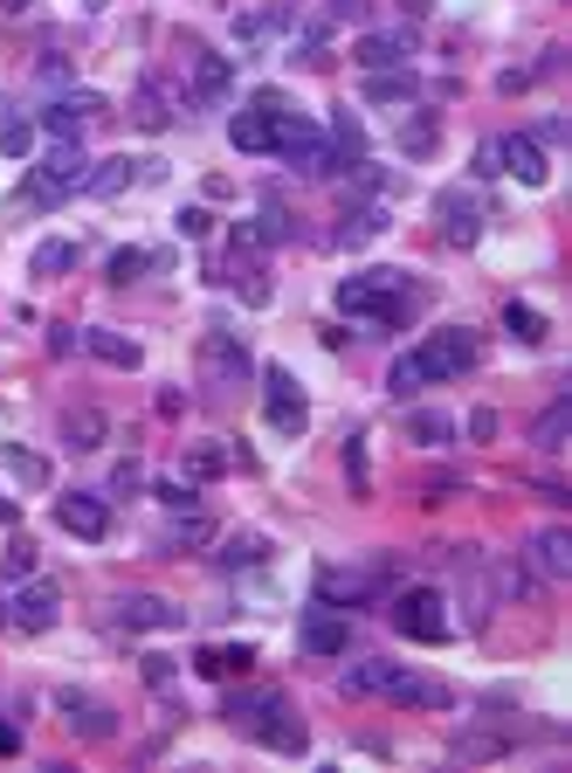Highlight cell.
<instances>
[{
    "label": "cell",
    "mask_w": 572,
    "mask_h": 773,
    "mask_svg": "<svg viewBox=\"0 0 572 773\" xmlns=\"http://www.w3.org/2000/svg\"><path fill=\"white\" fill-rule=\"evenodd\" d=\"M470 367H476V331H462V325L428 331V339L414 346V352L394 359V373H386V394L407 401V394H421L428 380H455V373H470Z\"/></svg>",
    "instance_id": "obj_1"
},
{
    "label": "cell",
    "mask_w": 572,
    "mask_h": 773,
    "mask_svg": "<svg viewBox=\"0 0 572 773\" xmlns=\"http://www.w3.org/2000/svg\"><path fill=\"white\" fill-rule=\"evenodd\" d=\"M338 312L345 318H373V325H407L414 312H428V291L407 283V270H366L338 283Z\"/></svg>",
    "instance_id": "obj_2"
},
{
    "label": "cell",
    "mask_w": 572,
    "mask_h": 773,
    "mask_svg": "<svg viewBox=\"0 0 572 773\" xmlns=\"http://www.w3.org/2000/svg\"><path fill=\"white\" fill-rule=\"evenodd\" d=\"M84 173H90V160H84V145L76 139H56L48 145V160L21 179V194H14V215H35V208H56L63 194H76L84 187Z\"/></svg>",
    "instance_id": "obj_3"
},
{
    "label": "cell",
    "mask_w": 572,
    "mask_h": 773,
    "mask_svg": "<svg viewBox=\"0 0 572 773\" xmlns=\"http://www.w3.org/2000/svg\"><path fill=\"white\" fill-rule=\"evenodd\" d=\"M386 580H394V566H324V574H318V601L324 608H366V601H380Z\"/></svg>",
    "instance_id": "obj_4"
},
{
    "label": "cell",
    "mask_w": 572,
    "mask_h": 773,
    "mask_svg": "<svg viewBox=\"0 0 572 773\" xmlns=\"http://www.w3.org/2000/svg\"><path fill=\"white\" fill-rule=\"evenodd\" d=\"M386 614H394V629L407 642H449V608H441L435 587H407V595H394Z\"/></svg>",
    "instance_id": "obj_5"
},
{
    "label": "cell",
    "mask_w": 572,
    "mask_h": 773,
    "mask_svg": "<svg viewBox=\"0 0 572 773\" xmlns=\"http://www.w3.org/2000/svg\"><path fill=\"white\" fill-rule=\"evenodd\" d=\"M476 173H517L525 187H544V152H538V139L510 132V139H490L476 152Z\"/></svg>",
    "instance_id": "obj_6"
},
{
    "label": "cell",
    "mask_w": 572,
    "mask_h": 773,
    "mask_svg": "<svg viewBox=\"0 0 572 773\" xmlns=\"http://www.w3.org/2000/svg\"><path fill=\"white\" fill-rule=\"evenodd\" d=\"M263 415H270V428H276V435H304L310 407H304V386H297V373L263 367Z\"/></svg>",
    "instance_id": "obj_7"
},
{
    "label": "cell",
    "mask_w": 572,
    "mask_h": 773,
    "mask_svg": "<svg viewBox=\"0 0 572 773\" xmlns=\"http://www.w3.org/2000/svg\"><path fill=\"white\" fill-rule=\"evenodd\" d=\"M290 111L276 90H263L249 111H235V124H228V139H235V152H276V118Z\"/></svg>",
    "instance_id": "obj_8"
},
{
    "label": "cell",
    "mask_w": 572,
    "mask_h": 773,
    "mask_svg": "<svg viewBox=\"0 0 572 773\" xmlns=\"http://www.w3.org/2000/svg\"><path fill=\"white\" fill-rule=\"evenodd\" d=\"M56 622V587H21V595H0V629H48Z\"/></svg>",
    "instance_id": "obj_9"
},
{
    "label": "cell",
    "mask_w": 572,
    "mask_h": 773,
    "mask_svg": "<svg viewBox=\"0 0 572 773\" xmlns=\"http://www.w3.org/2000/svg\"><path fill=\"white\" fill-rule=\"evenodd\" d=\"M56 525L76 532V538H103L111 532V504L90 498V491H69V498H56Z\"/></svg>",
    "instance_id": "obj_10"
},
{
    "label": "cell",
    "mask_w": 572,
    "mask_h": 773,
    "mask_svg": "<svg viewBox=\"0 0 572 773\" xmlns=\"http://www.w3.org/2000/svg\"><path fill=\"white\" fill-rule=\"evenodd\" d=\"M103 111V97L97 90H76V97H56V105H48L42 111V132L48 139H76V132H84V124Z\"/></svg>",
    "instance_id": "obj_11"
},
{
    "label": "cell",
    "mask_w": 572,
    "mask_h": 773,
    "mask_svg": "<svg viewBox=\"0 0 572 773\" xmlns=\"http://www.w3.org/2000/svg\"><path fill=\"white\" fill-rule=\"evenodd\" d=\"M200 373L207 380H249V352H242V339H228V331H207L200 339Z\"/></svg>",
    "instance_id": "obj_12"
},
{
    "label": "cell",
    "mask_w": 572,
    "mask_h": 773,
    "mask_svg": "<svg viewBox=\"0 0 572 773\" xmlns=\"http://www.w3.org/2000/svg\"><path fill=\"white\" fill-rule=\"evenodd\" d=\"M228 84H235V63H228V56H207V48H200V56H194V84H187V97H194L200 111H215L221 97H228Z\"/></svg>",
    "instance_id": "obj_13"
},
{
    "label": "cell",
    "mask_w": 572,
    "mask_h": 773,
    "mask_svg": "<svg viewBox=\"0 0 572 773\" xmlns=\"http://www.w3.org/2000/svg\"><path fill=\"white\" fill-rule=\"evenodd\" d=\"M249 739H263L270 753H304V745H310V739H304V726H297V711L283 705V698H276L263 718H255V732H249Z\"/></svg>",
    "instance_id": "obj_14"
},
{
    "label": "cell",
    "mask_w": 572,
    "mask_h": 773,
    "mask_svg": "<svg viewBox=\"0 0 572 773\" xmlns=\"http://www.w3.org/2000/svg\"><path fill=\"white\" fill-rule=\"evenodd\" d=\"M187 614H179L173 601H160V595H124L118 601V629H179Z\"/></svg>",
    "instance_id": "obj_15"
},
{
    "label": "cell",
    "mask_w": 572,
    "mask_h": 773,
    "mask_svg": "<svg viewBox=\"0 0 572 773\" xmlns=\"http://www.w3.org/2000/svg\"><path fill=\"white\" fill-rule=\"evenodd\" d=\"M394 684H400V663H352L345 677H338L345 698H394Z\"/></svg>",
    "instance_id": "obj_16"
},
{
    "label": "cell",
    "mask_w": 572,
    "mask_h": 773,
    "mask_svg": "<svg viewBox=\"0 0 572 773\" xmlns=\"http://www.w3.org/2000/svg\"><path fill=\"white\" fill-rule=\"evenodd\" d=\"M441 236H449L455 249H470V242L483 236V215H476L470 194H441Z\"/></svg>",
    "instance_id": "obj_17"
},
{
    "label": "cell",
    "mask_w": 572,
    "mask_h": 773,
    "mask_svg": "<svg viewBox=\"0 0 572 773\" xmlns=\"http://www.w3.org/2000/svg\"><path fill=\"white\" fill-rule=\"evenodd\" d=\"M531 559H538L544 580H572V532H565V525L538 532V538H531Z\"/></svg>",
    "instance_id": "obj_18"
},
{
    "label": "cell",
    "mask_w": 572,
    "mask_h": 773,
    "mask_svg": "<svg viewBox=\"0 0 572 773\" xmlns=\"http://www.w3.org/2000/svg\"><path fill=\"white\" fill-rule=\"evenodd\" d=\"M63 718H69V732H84V739H111L118 732V718L97 698H76V690H63Z\"/></svg>",
    "instance_id": "obj_19"
},
{
    "label": "cell",
    "mask_w": 572,
    "mask_h": 773,
    "mask_svg": "<svg viewBox=\"0 0 572 773\" xmlns=\"http://www.w3.org/2000/svg\"><path fill=\"white\" fill-rule=\"evenodd\" d=\"M249 663H255V650H249V642H207V650L194 656V669H200V677H242Z\"/></svg>",
    "instance_id": "obj_20"
},
{
    "label": "cell",
    "mask_w": 572,
    "mask_h": 773,
    "mask_svg": "<svg viewBox=\"0 0 572 773\" xmlns=\"http://www.w3.org/2000/svg\"><path fill=\"white\" fill-rule=\"evenodd\" d=\"M304 650L310 656H338V650H352V629L318 608V614H304Z\"/></svg>",
    "instance_id": "obj_21"
},
{
    "label": "cell",
    "mask_w": 572,
    "mask_h": 773,
    "mask_svg": "<svg viewBox=\"0 0 572 773\" xmlns=\"http://www.w3.org/2000/svg\"><path fill=\"white\" fill-rule=\"evenodd\" d=\"M394 705H414V711H449V684H435V677H414V669H400V684H394Z\"/></svg>",
    "instance_id": "obj_22"
},
{
    "label": "cell",
    "mask_w": 572,
    "mask_h": 773,
    "mask_svg": "<svg viewBox=\"0 0 572 773\" xmlns=\"http://www.w3.org/2000/svg\"><path fill=\"white\" fill-rule=\"evenodd\" d=\"M352 63H366V69H400L407 63V35H366L352 48Z\"/></svg>",
    "instance_id": "obj_23"
},
{
    "label": "cell",
    "mask_w": 572,
    "mask_h": 773,
    "mask_svg": "<svg viewBox=\"0 0 572 773\" xmlns=\"http://www.w3.org/2000/svg\"><path fill=\"white\" fill-rule=\"evenodd\" d=\"M270 705H276V690H235V698L221 705V718H228L235 732H255V718H263Z\"/></svg>",
    "instance_id": "obj_24"
},
{
    "label": "cell",
    "mask_w": 572,
    "mask_h": 773,
    "mask_svg": "<svg viewBox=\"0 0 572 773\" xmlns=\"http://www.w3.org/2000/svg\"><path fill=\"white\" fill-rule=\"evenodd\" d=\"M215 559H221V566H263V559H270V538H263V532H228Z\"/></svg>",
    "instance_id": "obj_25"
},
{
    "label": "cell",
    "mask_w": 572,
    "mask_h": 773,
    "mask_svg": "<svg viewBox=\"0 0 572 773\" xmlns=\"http://www.w3.org/2000/svg\"><path fill=\"white\" fill-rule=\"evenodd\" d=\"M132 166H139V160H103L97 173H84V194H97V200L124 194V187H132Z\"/></svg>",
    "instance_id": "obj_26"
},
{
    "label": "cell",
    "mask_w": 572,
    "mask_h": 773,
    "mask_svg": "<svg viewBox=\"0 0 572 773\" xmlns=\"http://www.w3.org/2000/svg\"><path fill=\"white\" fill-rule=\"evenodd\" d=\"M103 435H111V422H103L97 407H76V415L63 422V443H69V449H97Z\"/></svg>",
    "instance_id": "obj_27"
},
{
    "label": "cell",
    "mask_w": 572,
    "mask_h": 773,
    "mask_svg": "<svg viewBox=\"0 0 572 773\" xmlns=\"http://www.w3.org/2000/svg\"><path fill=\"white\" fill-rule=\"evenodd\" d=\"M380 228H386V215H380V208H352L345 221H338V249H366Z\"/></svg>",
    "instance_id": "obj_28"
},
{
    "label": "cell",
    "mask_w": 572,
    "mask_h": 773,
    "mask_svg": "<svg viewBox=\"0 0 572 773\" xmlns=\"http://www.w3.org/2000/svg\"><path fill=\"white\" fill-rule=\"evenodd\" d=\"M565 435H572V401H559V407H544V415H538V428H531V443L538 449H565Z\"/></svg>",
    "instance_id": "obj_29"
},
{
    "label": "cell",
    "mask_w": 572,
    "mask_h": 773,
    "mask_svg": "<svg viewBox=\"0 0 572 773\" xmlns=\"http://www.w3.org/2000/svg\"><path fill=\"white\" fill-rule=\"evenodd\" d=\"M132 118L145 124V132H166V90H160V76H145V84H139V105H132Z\"/></svg>",
    "instance_id": "obj_30"
},
{
    "label": "cell",
    "mask_w": 572,
    "mask_h": 773,
    "mask_svg": "<svg viewBox=\"0 0 572 773\" xmlns=\"http://www.w3.org/2000/svg\"><path fill=\"white\" fill-rule=\"evenodd\" d=\"M84 346L103 359V367H139V346H132V339H118V331H84Z\"/></svg>",
    "instance_id": "obj_31"
},
{
    "label": "cell",
    "mask_w": 572,
    "mask_h": 773,
    "mask_svg": "<svg viewBox=\"0 0 572 773\" xmlns=\"http://www.w3.org/2000/svg\"><path fill=\"white\" fill-rule=\"evenodd\" d=\"M407 435L421 449H441V443H455V422L449 415H407Z\"/></svg>",
    "instance_id": "obj_32"
},
{
    "label": "cell",
    "mask_w": 572,
    "mask_h": 773,
    "mask_svg": "<svg viewBox=\"0 0 572 773\" xmlns=\"http://www.w3.org/2000/svg\"><path fill=\"white\" fill-rule=\"evenodd\" d=\"M29 270H35V276H63V270H76V242H42Z\"/></svg>",
    "instance_id": "obj_33"
},
{
    "label": "cell",
    "mask_w": 572,
    "mask_h": 773,
    "mask_svg": "<svg viewBox=\"0 0 572 773\" xmlns=\"http://www.w3.org/2000/svg\"><path fill=\"white\" fill-rule=\"evenodd\" d=\"M504 325H510V339H517V346H538V339H544V318L531 312V304H510Z\"/></svg>",
    "instance_id": "obj_34"
},
{
    "label": "cell",
    "mask_w": 572,
    "mask_h": 773,
    "mask_svg": "<svg viewBox=\"0 0 572 773\" xmlns=\"http://www.w3.org/2000/svg\"><path fill=\"white\" fill-rule=\"evenodd\" d=\"M221 470H228V449H215V443L187 449V483H200V477H221Z\"/></svg>",
    "instance_id": "obj_35"
},
{
    "label": "cell",
    "mask_w": 572,
    "mask_h": 773,
    "mask_svg": "<svg viewBox=\"0 0 572 773\" xmlns=\"http://www.w3.org/2000/svg\"><path fill=\"white\" fill-rule=\"evenodd\" d=\"M449 753H455V760H497V753H504V739H497V732H462Z\"/></svg>",
    "instance_id": "obj_36"
},
{
    "label": "cell",
    "mask_w": 572,
    "mask_h": 773,
    "mask_svg": "<svg viewBox=\"0 0 572 773\" xmlns=\"http://www.w3.org/2000/svg\"><path fill=\"white\" fill-rule=\"evenodd\" d=\"M366 97H373V105H407V97H414V76H380V69H373Z\"/></svg>",
    "instance_id": "obj_37"
},
{
    "label": "cell",
    "mask_w": 572,
    "mask_h": 773,
    "mask_svg": "<svg viewBox=\"0 0 572 773\" xmlns=\"http://www.w3.org/2000/svg\"><path fill=\"white\" fill-rule=\"evenodd\" d=\"M400 145L414 152V160H421V152H435V118H428V111H414V118L400 124Z\"/></svg>",
    "instance_id": "obj_38"
},
{
    "label": "cell",
    "mask_w": 572,
    "mask_h": 773,
    "mask_svg": "<svg viewBox=\"0 0 572 773\" xmlns=\"http://www.w3.org/2000/svg\"><path fill=\"white\" fill-rule=\"evenodd\" d=\"M338 21H366V0H324V14H318V29H310V42H318L324 29H338Z\"/></svg>",
    "instance_id": "obj_39"
},
{
    "label": "cell",
    "mask_w": 572,
    "mask_h": 773,
    "mask_svg": "<svg viewBox=\"0 0 572 773\" xmlns=\"http://www.w3.org/2000/svg\"><path fill=\"white\" fill-rule=\"evenodd\" d=\"M0 574H8V580H29V574H35V546H29V538H14V546H8Z\"/></svg>",
    "instance_id": "obj_40"
},
{
    "label": "cell",
    "mask_w": 572,
    "mask_h": 773,
    "mask_svg": "<svg viewBox=\"0 0 572 773\" xmlns=\"http://www.w3.org/2000/svg\"><path fill=\"white\" fill-rule=\"evenodd\" d=\"M8 470H14L21 483H48V462H42V456H29V449H8Z\"/></svg>",
    "instance_id": "obj_41"
},
{
    "label": "cell",
    "mask_w": 572,
    "mask_h": 773,
    "mask_svg": "<svg viewBox=\"0 0 572 773\" xmlns=\"http://www.w3.org/2000/svg\"><path fill=\"white\" fill-rule=\"evenodd\" d=\"M173 546H215V525H207V519H179L173 525Z\"/></svg>",
    "instance_id": "obj_42"
},
{
    "label": "cell",
    "mask_w": 572,
    "mask_h": 773,
    "mask_svg": "<svg viewBox=\"0 0 572 773\" xmlns=\"http://www.w3.org/2000/svg\"><path fill=\"white\" fill-rule=\"evenodd\" d=\"M179 236H187V242H207V236H215V215H207V208H179Z\"/></svg>",
    "instance_id": "obj_43"
},
{
    "label": "cell",
    "mask_w": 572,
    "mask_h": 773,
    "mask_svg": "<svg viewBox=\"0 0 572 773\" xmlns=\"http://www.w3.org/2000/svg\"><path fill=\"white\" fill-rule=\"evenodd\" d=\"M145 263H152L145 249H118V255H111V283H132V276H139Z\"/></svg>",
    "instance_id": "obj_44"
},
{
    "label": "cell",
    "mask_w": 572,
    "mask_h": 773,
    "mask_svg": "<svg viewBox=\"0 0 572 773\" xmlns=\"http://www.w3.org/2000/svg\"><path fill=\"white\" fill-rule=\"evenodd\" d=\"M29 145H35V124H8V132H0V152H8V160H29Z\"/></svg>",
    "instance_id": "obj_45"
},
{
    "label": "cell",
    "mask_w": 572,
    "mask_h": 773,
    "mask_svg": "<svg viewBox=\"0 0 572 773\" xmlns=\"http://www.w3.org/2000/svg\"><path fill=\"white\" fill-rule=\"evenodd\" d=\"M345 470H352V491H366V435L345 443Z\"/></svg>",
    "instance_id": "obj_46"
},
{
    "label": "cell",
    "mask_w": 572,
    "mask_h": 773,
    "mask_svg": "<svg viewBox=\"0 0 572 773\" xmlns=\"http://www.w3.org/2000/svg\"><path fill=\"white\" fill-rule=\"evenodd\" d=\"M145 684H152V690H166V684H173V656L152 650V656H145Z\"/></svg>",
    "instance_id": "obj_47"
},
{
    "label": "cell",
    "mask_w": 572,
    "mask_h": 773,
    "mask_svg": "<svg viewBox=\"0 0 572 773\" xmlns=\"http://www.w3.org/2000/svg\"><path fill=\"white\" fill-rule=\"evenodd\" d=\"M497 587H504V595H531V574H525V566H497Z\"/></svg>",
    "instance_id": "obj_48"
},
{
    "label": "cell",
    "mask_w": 572,
    "mask_h": 773,
    "mask_svg": "<svg viewBox=\"0 0 572 773\" xmlns=\"http://www.w3.org/2000/svg\"><path fill=\"white\" fill-rule=\"evenodd\" d=\"M139 483H145L139 462H118V470H111V491H139Z\"/></svg>",
    "instance_id": "obj_49"
},
{
    "label": "cell",
    "mask_w": 572,
    "mask_h": 773,
    "mask_svg": "<svg viewBox=\"0 0 572 773\" xmlns=\"http://www.w3.org/2000/svg\"><path fill=\"white\" fill-rule=\"evenodd\" d=\"M160 498H166L173 511H187V504H194V483H160Z\"/></svg>",
    "instance_id": "obj_50"
},
{
    "label": "cell",
    "mask_w": 572,
    "mask_h": 773,
    "mask_svg": "<svg viewBox=\"0 0 572 773\" xmlns=\"http://www.w3.org/2000/svg\"><path fill=\"white\" fill-rule=\"evenodd\" d=\"M470 435H476V443H490V435H497V415H490V407H476V415H470Z\"/></svg>",
    "instance_id": "obj_51"
},
{
    "label": "cell",
    "mask_w": 572,
    "mask_h": 773,
    "mask_svg": "<svg viewBox=\"0 0 572 773\" xmlns=\"http://www.w3.org/2000/svg\"><path fill=\"white\" fill-rule=\"evenodd\" d=\"M0 753H21V732L14 726H0Z\"/></svg>",
    "instance_id": "obj_52"
},
{
    "label": "cell",
    "mask_w": 572,
    "mask_h": 773,
    "mask_svg": "<svg viewBox=\"0 0 572 773\" xmlns=\"http://www.w3.org/2000/svg\"><path fill=\"white\" fill-rule=\"evenodd\" d=\"M0 8H8V14H21V8H35V0H0Z\"/></svg>",
    "instance_id": "obj_53"
},
{
    "label": "cell",
    "mask_w": 572,
    "mask_h": 773,
    "mask_svg": "<svg viewBox=\"0 0 572 773\" xmlns=\"http://www.w3.org/2000/svg\"><path fill=\"white\" fill-rule=\"evenodd\" d=\"M14 519V498H0V525H8Z\"/></svg>",
    "instance_id": "obj_54"
}]
</instances>
